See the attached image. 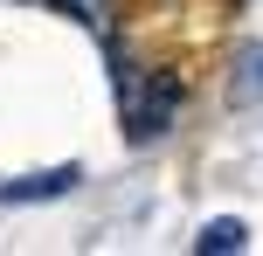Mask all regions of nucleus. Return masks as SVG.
Masks as SVG:
<instances>
[{
    "mask_svg": "<svg viewBox=\"0 0 263 256\" xmlns=\"http://www.w3.org/2000/svg\"><path fill=\"white\" fill-rule=\"evenodd\" d=\"M194 249H201V256H229V249H250V229H242L236 215H222V222H208V229L194 235Z\"/></svg>",
    "mask_w": 263,
    "mask_h": 256,
    "instance_id": "obj_3",
    "label": "nucleus"
},
{
    "mask_svg": "<svg viewBox=\"0 0 263 256\" xmlns=\"http://www.w3.org/2000/svg\"><path fill=\"white\" fill-rule=\"evenodd\" d=\"M229 97H236V104H256V97H263V49L250 55V63H242V76L229 83Z\"/></svg>",
    "mask_w": 263,
    "mask_h": 256,
    "instance_id": "obj_5",
    "label": "nucleus"
},
{
    "mask_svg": "<svg viewBox=\"0 0 263 256\" xmlns=\"http://www.w3.org/2000/svg\"><path fill=\"white\" fill-rule=\"evenodd\" d=\"M55 14H69V21H83L90 35H111V0H49Z\"/></svg>",
    "mask_w": 263,
    "mask_h": 256,
    "instance_id": "obj_4",
    "label": "nucleus"
},
{
    "mask_svg": "<svg viewBox=\"0 0 263 256\" xmlns=\"http://www.w3.org/2000/svg\"><path fill=\"white\" fill-rule=\"evenodd\" d=\"M77 166H49V173H28V180H7V187H0V201H55V194H69V187H77Z\"/></svg>",
    "mask_w": 263,
    "mask_h": 256,
    "instance_id": "obj_2",
    "label": "nucleus"
},
{
    "mask_svg": "<svg viewBox=\"0 0 263 256\" xmlns=\"http://www.w3.org/2000/svg\"><path fill=\"white\" fill-rule=\"evenodd\" d=\"M180 97L187 90H180L173 69H132V63H118V111H125V139L132 146H153V139L173 125Z\"/></svg>",
    "mask_w": 263,
    "mask_h": 256,
    "instance_id": "obj_1",
    "label": "nucleus"
}]
</instances>
